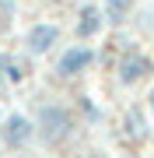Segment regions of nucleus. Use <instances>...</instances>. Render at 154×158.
Returning a JSON list of instances; mask_svg holds the SVG:
<instances>
[{
  "label": "nucleus",
  "mask_w": 154,
  "mask_h": 158,
  "mask_svg": "<svg viewBox=\"0 0 154 158\" xmlns=\"http://www.w3.org/2000/svg\"><path fill=\"white\" fill-rule=\"evenodd\" d=\"M7 63H11V53H0V85H7Z\"/></svg>",
  "instance_id": "obj_10"
},
{
  "label": "nucleus",
  "mask_w": 154,
  "mask_h": 158,
  "mask_svg": "<svg viewBox=\"0 0 154 158\" xmlns=\"http://www.w3.org/2000/svg\"><path fill=\"white\" fill-rule=\"evenodd\" d=\"M123 137H126L130 144H140V141H147V137H151V127H147L144 109H137V106L126 109V116H123Z\"/></svg>",
  "instance_id": "obj_7"
},
{
  "label": "nucleus",
  "mask_w": 154,
  "mask_h": 158,
  "mask_svg": "<svg viewBox=\"0 0 154 158\" xmlns=\"http://www.w3.org/2000/svg\"><path fill=\"white\" fill-rule=\"evenodd\" d=\"M105 28V14L98 4H84L77 11V25H74V35L77 39H95V35H102Z\"/></svg>",
  "instance_id": "obj_6"
},
{
  "label": "nucleus",
  "mask_w": 154,
  "mask_h": 158,
  "mask_svg": "<svg viewBox=\"0 0 154 158\" xmlns=\"http://www.w3.org/2000/svg\"><path fill=\"white\" fill-rule=\"evenodd\" d=\"M151 70H154V63L144 56V53H137V49L123 53L119 63H116V77H119V85H140Z\"/></svg>",
  "instance_id": "obj_5"
},
{
  "label": "nucleus",
  "mask_w": 154,
  "mask_h": 158,
  "mask_svg": "<svg viewBox=\"0 0 154 158\" xmlns=\"http://www.w3.org/2000/svg\"><path fill=\"white\" fill-rule=\"evenodd\" d=\"M32 123H35V141L42 148H63L77 130V116L63 102H39Z\"/></svg>",
  "instance_id": "obj_1"
},
{
  "label": "nucleus",
  "mask_w": 154,
  "mask_h": 158,
  "mask_svg": "<svg viewBox=\"0 0 154 158\" xmlns=\"http://www.w3.org/2000/svg\"><path fill=\"white\" fill-rule=\"evenodd\" d=\"M0 144L7 151H25L35 144V123L25 113H7L0 116Z\"/></svg>",
  "instance_id": "obj_2"
},
{
  "label": "nucleus",
  "mask_w": 154,
  "mask_h": 158,
  "mask_svg": "<svg viewBox=\"0 0 154 158\" xmlns=\"http://www.w3.org/2000/svg\"><path fill=\"white\" fill-rule=\"evenodd\" d=\"M42 4H63V0H42Z\"/></svg>",
  "instance_id": "obj_12"
},
{
  "label": "nucleus",
  "mask_w": 154,
  "mask_h": 158,
  "mask_svg": "<svg viewBox=\"0 0 154 158\" xmlns=\"http://www.w3.org/2000/svg\"><path fill=\"white\" fill-rule=\"evenodd\" d=\"M147 113H151V116H154V88H151V91H147Z\"/></svg>",
  "instance_id": "obj_11"
},
{
  "label": "nucleus",
  "mask_w": 154,
  "mask_h": 158,
  "mask_svg": "<svg viewBox=\"0 0 154 158\" xmlns=\"http://www.w3.org/2000/svg\"><path fill=\"white\" fill-rule=\"evenodd\" d=\"M77 106L84 109V116L91 119V123H98V119H102V109H95V102L88 98V95H81V98H77Z\"/></svg>",
  "instance_id": "obj_9"
},
{
  "label": "nucleus",
  "mask_w": 154,
  "mask_h": 158,
  "mask_svg": "<svg viewBox=\"0 0 154 158\" xmlns=\"http://www.w3.org/2000/svg\"><path fill=\"white\" fill-rule=\"evenodd\" d=\"M0 116H4V109H0Z\"/></svg>",
  "instance_id": "obj_13"
},
{
  "label": "nucleus",
  "mask_w": 154,
  "mask_h": 158,
  "mask_svg": "<svg viewBox=\"0 0 154 158\" xmlns=\"http://www.w3.org/2000/svg\"><path fill=\"white\" fill-rule=\"evenodd\" d=\"M60 42V25L56 21H35L28 32H25V49L32 56H46L53 46Z\"/></svg>",
  "instance_id": "obj_4"
},
{
  "label": "nucleus",
  "mask_w": 154,
  "mask_h": 158,
  "mask_svg": "<svg viewBox=\"0 0 154 158\" xmlns=\"http://www.w3.org/2000/svg\"><path fill=\"white\" fill-rule=\"evenodd\" d=\"M95 60H98V56H95L91 46L74 42V46H67V49L60 53V60H56V74H60V77H81L84 70H91Z\"/></svg>",
  "instance_id": "obj_3"
},
{
  "label": "nucleus",
  "mask_w": 154,
  "mask_h": 158,
  "mask_svg": "<svg viewBox=\"0 0 154 158\" xmlns=\"http://www.w3.org/2000/svg\"><path fill=\"white\" fill-rule=\"evenodd\" d=\"M130 11H133V0H102V14H105V25H123Z\"/></svg>",
  "instance_id": "obj_8"
}]
</instances>
